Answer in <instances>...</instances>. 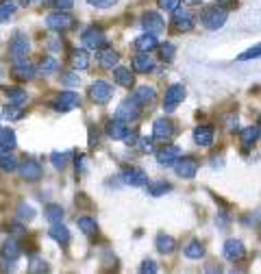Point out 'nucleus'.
<instances>
[{
    "instance_id": "obj_1",
    "label": "nucleus",
    "mask_w": 261,
    "mask_h": 274,
    "mask_svg": "<svg viewBox=\"0 0 261 274\" xmlns=\"http://www.w3.org/2000/svg\"><path fill=\"white\" fill-rule=\"evenodd\" d=\"M224 22H226V9L224 7H211V9H207L205 13H202V24H205L209 31L222 29Z\"/></svg>"
},
{
    "instance_id": "obj_2",
    "label": "nucleus",
    "mask_w": 261,
    "mask_h": 274,
    "mask_svg": "<svg viewBox=\"0 0 261 274\" xmlns=\"http://www.w3.org/2000/svg\"><path fill=\"white\" fill-rule=\"evenodd\" d=\"M140 113H142V107L133 96V98H126V100L117 107L115 117H120V120H124V122H135L137 117H140Z\"/></svg>"
},
{
    "instance_id": "obj_3",
    "label": "nucleus",
    "mask_w": 261,
    "mask_h": 274,
    "mask_svg": "<svg viewBox=\"0 0 261 274\" xmlns=\"http://www.w3.org/2000/svg\"><path fill=\"white\" fill-rule=\"evenodd\" d=\"M89 96L96 104H107L111 100V96H113V87L107 81H94L89 87Z\"/></svg>"
},
{
    "instance_id": "obj_4",
    "label": "nucleus",
    "mask_w": 261,
    "mask_h": 274,
    "mask_svg": "<svg viewBox=\"0 0 261 274\" xmlns=\"http://www.w3.org/2000/svg\"><path fill=\"white\" fill-rule=\"evenodd\" d=\"M46 26H48L50 31H68L74 26V18L68 16L65 11H55V13H50L48 18H46Z\"/></svg>"
},
{
    "instance_id": "obj_5",
    "label": "nucleus",
    "mask_w": 261,
    "mask_h": 274,
    "mask_svg": "<svg viewBox=\"0 0 261 274\" xmlns=\"http://www.w3.org/2000/svg\"><path fill=\"white\" fill-rule=\"evenodd\" d=\"M29 50H31V44H29V39H26V35L18 33L9 44V57L13 61H22V59H26V55H29Z\"/></svg>"
},
{
    "instance_id": "obj_6",
    "label": "nucleus",
    "mask_w": 261,
    "mask_h": 274,
    "mask_svg": "<svg viewBox=\"0 0 261 274\" xmlns=\"http://www.w3.org/2000/svg\"><path fill=\"white\" fill-rule=\"evenodd\" d=\"M78 104H81V96L76 94V91H61L57 98H55V102H52V107H55L57 111H72V109H76Z\"/></svg>"
},
{
    "instance_id": "obj_7",
    "label": "nucleus",
    "mask_w": 261,
    "mask_h": 274,
    "mask_svg": "<svg viewBox=\"0 0 261 274\" xmlns=\"http://www.w3.org/2000/svg\"><path fill=\"white\" fill-rule=\"evenodd\" d=\"M183 157L181 153V148L179 146H174V144H168V146H163L159 153H157V163L163 168H170V166H174L176 161H179Z\"/></svg>"
},
{
    "instance_id": "obj_8",
    "label": "nucleus",
    "mask_w": 261,
    "mask_h": 274,
    "mask_svg": "<svg viewBox=\"0 0 261 274\" xmlns=\"http://www.w3.org/2000/svg\"><path fill=\"white\" fill-rule=\"evenodd\" d=\"M183 98H185V87L183 85H172L166 91V98H163V111H168V113L174 111L183 102Z\"/></svg>"
},
{
    "instance_id": "obj_9",
    "label": "nucleus",
    "mask_w": 261,
    "mask_h": 274,
    "mask_svg": "<svg viewBox=\"0 0 261 274\" xmlns=\"http://www.w3.org/2000/svg\"><path fill=\"white\" fill-rule=\"evenodd\" d=\"M172 24L176 31H192L194 29V13L187 11V9H174L172 11Z\"/></svg>"
},
{
    "instance_id": "obj_10",
    "label": "nucleus",
    "mask_w": 261,
    "mask_h": 274,
    "mask_svg": "<svg viewBox=\"0 0 261 274\" xmlns=\"http://www.w3.org/2000/svg\"><path fill=\"white\" fill-rule=\"evenodd\" d=\"M174 170H176V174L181 176V179H187V181H192L196 172H198V161L192 159V157H185V159H181L174 163Z\"/></svg>"
},
{
    "instance_id": "obj_11",
    "label": "nucleus",
    "mask_w": 261,
    "mask_h": 274,
    "mask_svg": "<svg viewBox=\"0 0 261 274\" xmlns=\"http://www.w3.org/2000/svg\"><path fill=\"white\" fill-rule=\"evenodd\" d=\"M83 44L89 50H100L107 46V37H104V33L100 29H87L83 33Z\"/></svg>"
},
{
    "instance_id": "obj_12",
    "label": "nucleus",
    "mask_w": 261,
    "mask_h": 274,
    "mask_svg": "<svg viewBox=\"0 0 261 274\" xmlns=\"http://www.w3.org/2000/svg\"><path fill=\"white\" fill-rule=\"evenodd\" d=\"M122 181L130 187H144L148 183V176L142 168H126L122 172Z\"/></svg>"
},
{
    "instance_id": "obj_13",
    "label": "nucleus",
    "mask_w": 261,
    "mask_h": 274,
    "mask_svg": "<svg viewBox=\"0 0 261 274\" xmlns=\"http://www.w3.org/2000/svg\"><path fill=\"white\" fill-rule=\"evenodd\" d=\"M172 133H174V126L166 117H159V120L153 124V140H157V142H168L170 137H172Z\"/></svg>"
},
{
    "instance_id": "obj_14",
    "label": "nucleus",
    "mask_w": 261,
    "mask_h": 274,
    "mask_svg": "<svg viewBox=\"0 0 261 274\" xmlns=\"http://www.w3.org/2000/svg\"><path fill=\"white\" fill-rule=\"evenodd\" d=\"M244 257H246V248H244V244H241L239 239H228L224 244V259L237 263V261H241Z\"/></svg>"
},
{
    "instance_id": "obj_15",
    "label": "nucleus",
    "mask_w": 261,
    "mask_h": 274,
    "mask_svg": "<svg viewBox=\"0 0 261 274\" xmlns=\"http://www.w3.org/2000/svg\"><path fill=\"white\" fill-rule=\"evenodd\" d=\"M20 174H22V179H26V181H39L44 176V170L35 159H26L22 166H20Z\"/></svg>"
},
{
    "instance_id": "obj_16",
    "label": "nucleus",
    "mask_w": 261,
    "mask_h": 274,
    "mask_svg": "<svg viewBox=\"0 0 261 274\" xmlns=\"http://www.w3.org/2000/svg\"><path fill=\"white\" fill-rule=\"evenodd\" d=\"M142 24H144V29H146L148 33H159V31H163V26H166L163 18L159 16V13H155V11H148L146 16H144Z\"/></svg>"
},
{
    "instance_id": "obj_17",
    "label": "nucleus",
    "mask_w": 261,
    "mask_h": 274,
    "mask_svg": "<svg viewBox=\"0 0 261 274\" xmlns=\"http://www.w3.org/2000/svg\"><path fill=\"white\" fill-rule=\"evenodd\" d=\"M117 61H120V55L113 50V48H100V55H98V63H100V68L104 70H113Z\"/></svg>"
},
{
    "instance_id": "obj_18",
    "label": "nucleus",
    "mask_w": 261,
    "mask_h": 274,
    "mask_svg": "<svg viewBox=\"0 0 261 274\" xmlns=\"http://www.w3.org/2000/svg\"><path fill=\"white\" fill-rule=\"evenodd\" d=\"M13 76H16L18 81H31V78L35 76V68H33L26 59L16 61V65H13Z\"/></svg>"
},
{
    "instance_id": "obj_19",
    "label": "nucleus",
    "mask_w": 261,
    "mask_h": 274,
    "mask_svg": "<svg viewBox=\"0 0 261 274\" xmlns=\"http://www.w3.org/2000/svg\"><path fill=\"white\" fill-rule=\"evenodd\" d=\"M213 128L211 126H196L194 128V142L198 144V146H211L213 144Z\"/></svg>"
},
{
    "instance_id": "obj_20",
    "label": "nucleus",
    "mask_w": 261,
    "mask_h": 274,
    "mask_svg": "<svg viewBox=\"0 0 261 274\" xmlns=\"http://www.w3.org/2000/svg\"><path fill=\"white\" fill-rule=\"evenodd\" d=\"M126 130H128V124L124 120H120V117L107 122V135L113 137V140H122V137L126 135Z\"/></svg>"
},
{
    "instance_id": "obj_21",
    "label": "nucleus",
    "mask_w": 261,
    "mask_h": 274,
    "mask_svg": "<svg viewBox=\"0 0 261 274\" xmlns=\"http://www.w3.org/2000/svg\"><path fill=\"white\" fill-rule=\"evenodd\" d=\"M155 246H157V250H159L161 254H170V252H174L176 241H174V237H170V235L159 233V235H157V239H155Z\"/></svg>"
},
{
    "instance_id": "obj_22",
    "label": "nucleus",
    "mask_w": 261,
    "mask_h": 274,
    "mask_svg": "<svg viewBox=\"0 0 261 274\" xmlns=\"http://www.w3.org/2000/svg\"><path fill=\"white\" fill-rule=\"evenodd\" d=\"M133 70L137 74H148L153 70V59L148 57V52H142V55L133 57Z\"/></svg>"
},
{
    "instance_id": "obj_23",
    "label": "nucleus",
    "mask_w": 261,
    "mask_h": 274,
    "mask_svg": "<svg viewBox=\"0 0 261 274\" xmlns=\"http://www.w3.org/2000/svg\"><path fill=\"white\" fill-rule=\"evenodd\" d=\"M0 254H3V259L7 261H18L20 259V244L16 239H9V241H5L3 248H0Z\"/></svg>"
},
{
    "instance_id": "obj_24",
    "label": "nucleus",
    "mask_w": 261,
    "mask_h": 274,
    "mask_svg": "<svg viewBox=\"0 0 261 274\" xmlns=\"http://www.w3.org/2000/svg\"><path fill=\"white\" fill-rule=\"evenodd\" d=\"M157 46H159V42H157V37L153 35V33H146V35L135 39V48L140 52H150V50H155Z\"/></svg>"
},
{
    "instance_id": "obj_25",
    "label": "nucleus",
    "mask_w": 261,
    "mask_h": 274,
    "mask_svg": "<svg viewBox=\"0 0 261 274\" xmlns=\"http://www.w3.org/2000/svg\"><path fill=\"white\" fill-rule=\"evenodd\" d=\"M155 98H157V91L150 85H142V87L135 89V100L140 104H150V102H155Z\"/></svg>"
},
{
    "instance_id": "obj_26",
    "label": "nucleus",
    "mask_w": 261,
    "mask_h": 274,
    "mask_svg": "<svg viewBox=\"0 0 261 274\" xmlns=\"http://www.w3.org/2000/svg\"><path fill=\"white\" fill-rule=\"evenodd\" d=\"M48 235H50V237L55 239V241H59V244H68V241H70V231L61 224V222H55V224L50 226Z\"/></svg>"
},
{
    "instance_id": "obj_27",
    "label": "nucleus",
    "mask_w": 261,
    "mask_h": 274,
    "mask_svg": "<svg viewBox=\"0 0 261 274\" xmlns=\"http://www.w3.org/2000/svg\"><path fill=\"white\" fill-rule=\"evenodd\" d=\"M0 170H3V172H13V170H18L16 155H11L9 150H0Z\"/></svg>"
},
{
    "instance_id": "obj_28",
    "label": "nucleus",
    "mask_w": 261,
    "mask_h": 274,
    "mask_svg": "<svg viewBox=\"0 0 261 274\" xmlns=\"http://www.w3.org/2000/svg\"><path fill=\"white\" fill-rule=\"evenodd\" d=\"M7 100H9V104H13V107H22L26 102V91L20 87H9L7 89Z\"/></svg>"
},
{
    "instance_id": "obj_29",
    "label": "nucleus",
    "mask_w": 261,
    "mask_h": 274,
    "mask_svg": "<svg viewBox=\"0 0 261 274\" xmlns=\"http://www.w3.org/2000/svg\"><path fill=\"white\" fill-rule=\"evenodd\" d=\"M259 135H261L259 126H246L239 137H241V144H244V146H252V144L259 142Z\"/></svg>"
},
{
    "instance_id": "obj_30",
    "label": "nucleus",
    "mask_w": 261,
    "mask_h": 274,
    "mask_svg": "<svg viewBox=\"0 0 261 274\" xmlns=\"http://www.w3.org/2000/svg\"><path fill=\"white\" fill-rule=\"evenodd\" d=\"M72 68L74 70H87L89 68V55L85 50H74L72 52Z\"/></svg>"
},
{
    "instance_id": "obj_31",
    "label": "nucleus",
    "mask_w": 261,
    "mask_h": 274,
    "mask_svg": "<svg viewBox=\"0 0 261 274\" xmlns=\"http://www.w3.org/2000/svg\"><path fill=\"white\" fill-rule=\"evenodd\" d=\"M113 78H115L117 85H122V87H130V85H133V74H130V70H126V68H117L115 65Z\"/></svg>"
},
{
    "instance_id": "obj_32",
    "label": "nucleus",
    "mask_w": 261,
    "mask_h": 274,
    "mask_svg": "<svg viewBox=\"0 0 261 274\" xmlns=\"http://www.w3.org/2000/svg\"><path fill=\"white\" fill-rule=\"evenodd\" d=\"M16 146V133L11 128H0V150H11Z\"/></svg>"
},
{
    "instance_id": "obj_33",
    "label": "nucleus",
    "mask_w": 261,
    "mask_h": 274,
    "mask_svg": "<svg viewBox=\"0 0 261 274\" xmlns=\"http://www.w3.org/2000/svg\"><path fill=\"white\" fill-rule=\"evenodd\" d=\"M183 252H185V257H189V259H200V257H205V246L194 239L185 246V250Z\"/></svg>"
},
{
    "instance_id": "obj_34",
    "label": "nucleus",
    "mask_w": 261,
    "mask_h": 274,
    "mask_svg": "<svg viewBox=\"0 0 261 274\" xmlns=\"http://www.w3.org/2000/svg\"><path fill=\"white\" fill-rule=\"evenodd\" d=\"M16 9H18V5L13 3V0H3V3H0V22H7V20L16 13Z\"/></svg>"
},
{
    "instance_id": "obj_35",
    "label": "nucleus",
    "mask_w": 261,
    "mask_h": 274,
    "mask_svg": "<svg viewBox=\"0 0 261 274\" xmlns=\"http://www.w3.org/2000/svg\"><path fill=\"white\" fill-rule=\"evenodd\" d=\"M170 189H172V185H170V183H153V185H148L146 183V192L150 194V196H163L166 192H170Z\"/></svg>"
},
{
    "instance_id": "obj_36",
    "label": "nucleus",
    "mask_w": 261,
    "mask_h": 274,
    "mask_svg": "<svg viewBox=\"0 0 261 274\" xmlns=\"http://www.w3.org/2000/svg\"><path fill=\"white\" fill-rule=\"evenodd\" d=\"M46 220L50 222V224H55V222H61L63 220V209L59 205H50L46 209Z\"/></svg>"
},
{
    "instance_id": "obj_37",
    "label": "nucleus",
    "mask_w": 261,
    "mask_h": 274,
    "mask_svg": "<svg viewBox=\"0 0 261 274\" xmlns=\"http://www.w3.org/2000/svg\"><path fill=\"white\" fill-rule=\"evenodd\" d=\"M57 70H59V63H57V59H52V57H44L42 63H39V72H42V74H52V72H57Z\"/></svg>"
},
{
    "instance_id": "obj_38",
    "label": "nucleus",
    "mask_w": 261,
    "mask_h": 274,
    "mask_svg": "<svg viewBox=\"0 0 261 274\" xmlns=\"http://www.w3.org/2000/svg\"><path fill=\"white\" fill-rule=\"evenodd\" d=\"M76 224H78V228H81L85 235H91V233L96 231V220L87 218V215H83V218H76Z\"/></svg>"
},
{
    "instance_id": "obj_39",
    "label": "nucleus",
    "mask_w": 261,
    "mask_h": 274,
    "mask_svg": "<svg viewBox=\"0 0 261 274\" xmlns=\"http://www.w3.org/2000/svg\"><path fill=\"white\" fill-rule=\"evenodd\" d=\"M259 57H261V44L252 46V48H248L246 52H241L237 59H239V61H250V59H259Z\"/></svg>"
},
{
    "instance_id": "obj_40",
    "label": "nucleus",
    "mask_w": 261,
    "mask_h": 274,
    "mask_svg": "<svg viewBox=\"0 0 261 274\" xmlns=\"http://www.w3.org/2000/svg\"><path fill=\"white\" fill-rule=\"evenodd\" d=\"M18 218H20V220H33V218H35V211H33L31 205H24V202H20V205H18Z\"/></svg>"
},
{
    "instance_id": "obj_41",
    "label": "nucleus",
    "mask_w": 261,
    "mask_h": 274,
    "mask_svg": "<svg viewBox=\"0 0 261 274\" xmlns=\"http://www.w3.org/2000/svg\"><path fill=\"white\" fill-rule=\"evenodd\" d=\"M174 52H176V46H174V44H163V46H159V55H161L163 61H172Z\"/></svg>"
},
{
    "instance_id": "obj_42",
    "label": "nucleus",
    "mask_w": 261,
    "mask_h": 274,
    "mask_svg": "<svg viewBox=\"0 0 261 274\" xmlns=\"http://www.w3.org/2000/svg\"><path fill=\"white\" fill-rule=\"evenodd\" d=\"M3 115L7 120H20V117L24 115V111H22V107H13V104H9V107L3 111Z\"/></svg>"
},
{
    "instance_id": "obj_43",
    "label": "nucleus",
    "mask_w": 261,
    "mask_h": 274,
    "mask_svg": "<svg viewBox=\"0 0 261 274\" xmlns=\"http://www.w3.org/2000/svg\"><path fill=\"white\" fill-rule=\"evenodd\" d=\"M137 146H140V150L142 153H155V142L153 140H148V137H140L137 140Z\"/></svg>"
},
{
    "instance_id": "obj_44",
    "label": "nucleus",
    "mask_w": 261,
    "mask_h": 274,
    "mask_svg": "<svg viewBox=\"0 0 261 274\" xmlns=\"http://www.w3.org/2000/svg\"><path fill=\"white\" fill-rule=\"evenodd\" d=\"M65 163H68V155L65 153H52V166L57 170H63Z\"/></svg>"
},
{
    "instance_id": "obj_45",
    "label": "nucleus",
    "mask_w": 261,
    "mask_h": 274,
    "mask_svg": "<svg viewBox=\"0 0 261 274\" xmlns=\"http://www.w3.org/2000/svg\"><path fill=\"white\" fill-rule=\"evenodd\" d=\"M50 5L55 7L57 11H68V9H72L74 0H50Z\"/></svg>"
},
{
    "instance_id": "obj_46",
    "label": "nucleus",
    "mask_w": 261,
    "mask_h": 274,
    "mask_svg": "<svg viewBox=\"0 0 261 274\" xmlns=\"http://www.w3.org/2000/svg\"><path fill=\"white\" fill-rule=\"evenodd\" d=\"M157 3H159L163 11H174V9H179L181 0H157Z\"/></svg>"
},
{
    "instance_id": "obj_47",
    "label": "nucleus",
    "mask_w": 261,
    "mask_h": 274,
    "mask_svg": "<svg viewBox=\"0 0 261 274\" xmlns=\"http://www.w3.org/2000/svg\"><path fill=\"white\" fill-rule=\"evenodd\" d=\"M91 7H98V9H107V7H113L117 0H87Z\"/></svg>"
},
{
    "instance_id": "obj_48",
    "label": "nucleus",
    "mask_w": 261,
    "mask_h": 274,
    "mask_svg": "<svg viewBox=\"0 0 261 274\" xmlns=\"http://www.w3.org/2000/svg\"><path fill=\"white\" fill-rule=\"evenodd\" d=\"M46 270H48L46 261H42V259H33V263H31V272H46Z\"/></svg>"
},
{
    "instance_id": "obj_49",
    "label": "nucleus",
    "mask_w": 261,
    "mask_h": 274,
    "mask_svg": "<svg viewBox=\"0 0 261 274\" xmlns=\"http://www.w3.org/2000/svg\"><path fill=\"white\" fill-rule=\"evenodd\" d=\"M122 142L126 144V146H130V144H137V133H135V130H126V135L122 137Z\"/></svg>"
},
{
    "instance_id": "obj_50",
    "label": "nucleus",
    "mask_w": 261,
    "mask_h": 274,
    "mask_svg": "<svg viewBox=\"0 0 261 274\" xmlns=\"http://www.w3.org/2000/svg\"><path fill=\"white\" fill-rule=\"evenodd\" d=\"M142 272H150V274H153V272H157V265H155V261H144V263H142Z\"/></svg>"
},
{
    "instance_id": "obj_51",
    "label": "nucleus",
    "mask_w": 261,
    "mask_h": 274,
    "mask_svg": "<svg viewBox=\"0 0 261 274\" xmlns=\"http://www.w3.org/2000/svg\"><path fill=\"white\" fill-rule=\"evenodd\" d=\"M61 81H63L65 85H78V74H65Z\"/></svg>"
},
{
    "instance_id": "obj_52",
    "label": "nucleus",
    "mask_w": 261,
    "mask_h": 274,
    "mask_svg": "<svg viewBox=\"0 0 261 274\" xmlns=\"http://www.w3.org/2000/svg\"><path fill=\"white\" fill-rule=\"evenodd\" d=\"M237 126V115H228L226 117V128H235Z\"/></svg>"
},
{
    "instance_id": "obj_53",
    "label": "nucleus",
    "mask_w": 261,
    "mask_h": 274,
    "mask_svg": "<svg viewBox=\"0 0 261 274\" xmlns=\"http://www.w3.org/2000/svg\"><path fill=\"white\" fill-rule=\"evenodd\" d=\"M11 231H13V233H24V228L20 226V224H13V226H11Z\"/></svg>"
},
{
    "instance_id": "obj_54",
    "label": "nucleus",
    "mask_w": 261,
    "mask_h": 274,
    "mask_svg": "<svg viewBox=\"0 0 261 274\" xmlns=\"http://www.w3.org/2000/svg\"><path fill=\"white\" fill-rule=\"evenodd\" d=\"M181 3H187V5H198L200 0H181Z\"/></svg>"
},
{
    "instance_id": "obj_55",
    "label": "nucleus",
    "mask_w": 261,
    "mask_h": 274,
    "mask_svg": "<svg viewBox=\"0 0 261 274\" xmlns=\"http://www.w3.org/2000/svg\"><path fill=\"white\" fill-rule=\"evenodd\" d=\"M33 3V0H22V5H31Z\"/></svg>"
},
{
    "instance_id": "obj_56",
    "label": "nucleus",
    "mask_w": 261,
    "mask_h": 274,
    "mask_svg": "<svg viewBox=\"0 0 261 274\" xmlns=\"http://www.w3.org/2000/svg\"><path fill=\"white\" fill-rule=\"evenodd\" d=\"M259 124H261V117H259ZM259 128H261V126H259Z\"/></svg>"
}]
</instances>
